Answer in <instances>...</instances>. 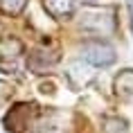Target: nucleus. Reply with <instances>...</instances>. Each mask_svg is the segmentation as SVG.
Here are the masks:
<instances>
[{
    "mask_svg": "<svg viewBox=\"0 0 133 133\" xmlns=\"http://www.w3.org/2000/svg\"><path fill=\"white\" fill-rule=\"evenodd\" d=\"M102 129H104V133H129V124L122 117H106Z\"/></svg>",
    "mask_w": 133,
    "mask_h": 133,
    "instance_id": "7",
    "label": "nucleus"
},
{
    "mask_svg": "<svg viewBox=\"0 0 133 133\" xmlns=\"http://www.w3.org/2000/svg\"><path fill=\"white\" fill-rule=\"evenodd\" d=\"M23 52H25V45L16 36H0V63L5 59L7 61H16Z\"/></svg>",
    "mask_w": 133,
    "mask_h": 133,
    "instance_id": "5",
    "label": "nucleus"
},
{
    "mask_svg": "<svg viewBox=\"0 0 133 133\" xmlns=\"http://www.w3.org/2000/svg\"><path fill=\"white\" fill-rule=\"evenodd\" d=\"M81 27L88 32H95V34H111L115 27L113 9H99V7L86 9L84 18H81Z\"/></svg>",
    "mask_w": 133,
    "mask_h": 133,
    "instance_id": "2",
    "label": "nucleus"
},
{
    "mask_svg": "<svg viewBox=\"0 0 133 133\" xmlns=\"http://www.w3.org/2000/svg\"><path fill=\"white\" fill-rule=\"evenodd\" d=\"M113 88L117 95H133V70L126 68V70H119L113 79Z\"/></svg>",
    "mask_w": 133,
    "mask_h": 133,
    "instance_id": "6",
    "label": "nucleus"
},
{
    "mask_svg": "<svg viewBox=\"0 0 133 133\" xmlns=\"http://www.w3.org/2000/svg\"><path fill=\"white\" fill-rule=\"evenodd\" d=\"M81 56H84V61H88L95 68H111L117 59V52L111 43L99 41V38H88L81 45Z\"/></svg>",
    "mask_w": 133,
    "mask_h": 133,
    "instance_id": "1",
    "label": "nucleus"
},
{
    "mask_svg": "<svg viewBox=\"0 0 133 133\" xmlns=\"http://www.w3.org/2000/svg\"><path fill=\"white\" fill-rule=\"evenodd\" d=\"M59 61V54H54V52H45V50H36V52H32L27 59V68L34 72H45L48 68H52L54 63Z\"/></svg>",
    "mask_w": 133,
    "mask_h": 133,
    "instance_id": "4",
    "label": "nucleus"
},
{
    "mask_svg": "<svg viewBox=\"0 0 133 133\" xmlns=\"http://www.w3.org/2000/svg\"><path fill=\"white\" fill-rule=\"evenodd\" d=\"M29 0H0V9L9 16H18L23 14V9L27 7Z\"/></svg>",
    "mask_w": 133,
    "mask_h": 133,
    "instance_id": "8",
    "label": "nucleus"
},
{
    "mask_svg": "<svg viewBox=\"0 0 133 133\" xmlns=\"http://www.w3.org/2000/svg\"><path fill=\"white\" fill-rule=\"evenodd\" d=\"M43 7L52 18L56 21H68L75 14V0H43Z\"/></svg>",
    "mask_w": 133,
    "mask_h": 133,
    "instance_id": "3",
    "label": "nucleus"
}]
</instances>
